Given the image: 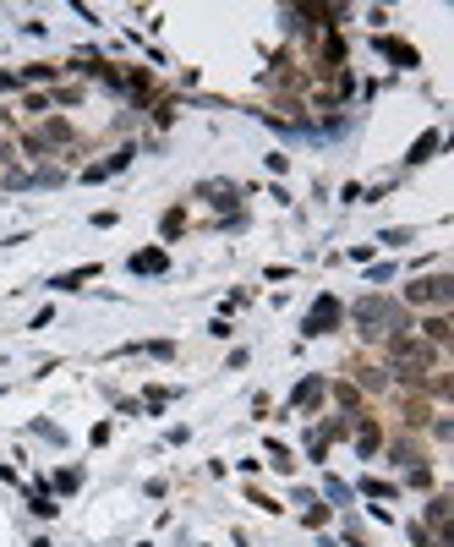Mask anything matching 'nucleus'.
<instances>
[{
    "mask_svg": "<svg viewBox=\"0 0 454 547\" xmlns=\"http://www.w3.org/2000/svg\"><path fill=\"white\" fill-rule=\"evenodd\" d=\"M164 268H170V257H164L159 246H148V252L132 257V274H164Z\"/></svg>",
    "mask_w": 454,
    "mask_h": 547,
    "instance_id": "5",
    "label": "nucleus"
},
{
    "mask_svg": "<svg viewBox=\"0 0 454 547\" xmlns=\"http://www.w3.org/2000/svg\"><path fill=\"white\" fill-rule=\"evenodd\" d=\"M422 334H427L433 345H444V339H449V317H444V312H433L427 323H422Z\"/></svg>",
    "mask_w": 454,
    "mask_h": 547,
    "instance_id": "9",
    "label": "nucleus"
},
{
    "mask_svg": "<svg viewBox=\"0 0 454 547\" xmlns=\"http://www.w3.org/2000/svg\"><path fill=\"white\" fill-rule=\"evenodd\" d=\"M449 296H454V279H449V274H433V279L405 285V301H411V307H449Z\"/></svg>",
    "mask_w": 454,
    "mask_h": 547,
    "instance_id": "2",
    "label": "nucleus"
},
{
    "mask_svg": "<svg viewBox=\"0 0 454 547\" xmlns=\"http://www.w3.org/2000/svg\"><path fill=\"white\" fill-rule=\"evenodd\" d=\"M268 460H274V466H279V470H290V466H296V460H290V449H285V444H268Z\"/></svg>",
    "mask_w": 454,
    "mask_h": 547,
    "instance_id": "12",
    "label": "nucleus"
},
{
    "mask_svg": "<svg viewBox=\"0 0 454 547\" xmlns=\"http://www.w3.org/2000/svg\"><path fill=\"white\" fill-rule=\"evenodd\" d=\"M433 148H438V132H422V137H416V148H411V164L433 159Z\"/></svg>",
    "mask_w": 454,
    "mask_h": 547,
    "instance_id": "10",
    "label": "nucleus"
},
{
    "mask_svg": "<svg viewBox=\"0 0 454 547\" xmlns=\"http://www.w3.org/2000/svg\"><path fill=\"white\" fill-rule=\"evenodd\" d=\"M378 50L388 55V61H399V66H416V61H422V55H416L405 39H378Z\"/></svg>",
    "mask_w": 454,
    "mask_h": 547,
    "instance_id": "6",
    "label": "nucleus"
},
{
    "mask_svg": "<svg viewBox=\"0 0 454 547\" xmlns=\"http://www.w3.org/2000/svg\"><path fill=\"white\" fill-rule=\"evenodd\" d=\"M378 421H373V416H367V421H362V427H356V455H362V460H373V455H378Z\"/></svg>",
    "mask_w": 454,
    "mask_h": 547,
    "instance_id": "4",
    "label": "nucleus"
},
{
    "mask_svg": "<svg viewBox=\"0 0 454 547\" xmlns=\"http://www.w3.org/2000/svg\"><path fill=\"white\" fill-rule=\"evenodd\" d=\"M362 493H373V498H394V487H388V481H362Z\"/></svg>",
    "mask_w": 454,
    "mask_h": 547,
    "instance_id": "14",
    "label": "nucleus"
},
{
    "mask_svg": "<svg viewBox=\"0 0 454 547\" xmlns=\"http://www.w3.org/2000/svg\"><path fill=\"white\" fill-rule=\"evenodd\" d=\"M334 394H339V405H345V410H362V394L351 389V384H334Z\"/></svg>",
    "mask_w": 454,
    "mask_h": 547,
    "instance_id": "11",
    "label": "nucleus"
},
{
    "mask_svg": "<svg viewBox=\"0 0 454 547\" xmlns=\"http://www.w3.org/2000/svg\"><path fill=\"white\" fill-rule=\"evenodd\" d=\"M88 279H99V263H82V268H72V274H61V279H55V290H82Z\"/></svg>",
    "mask_w": 454,
    "mask_h": 547,
    "instance_id": "8",
    "label": "nucleus"
},
{
    "mask_svg": "<svg viewBox=\"0 0 454 547\" xmlns=\"http://www.w3.org/2000/svg\"><path fill=\"white\" fill-rule=\"evenodd\" d=\"M356 323H362V334H367V339H383V334L405 328V317H399V307H394L388 296H367V301L356 307Z\"/></svg>",
    "mask_w": 454,
    "mask_h": 547,
    "instance_id": "1",
    "label": "nucleus"
},
{
    "mask_svg": "<svg viewBox=\"0 0 454 547\" xmlns=\"http://www.w3.org/2000/svg\"><path fill=\"white\" fill-rule=\"evenodd\" d=\"M334 328H339V301H334V296L312 301V312H306V334L317 339V334H334Z\"/></svg>",
    "mask_w": 454,
    "mask_h": 547,
    "instance_id": "3",
    "label": "nucleus"
},
{
    "mask_svg": "<svg viewBox=\"0 0 454 547\" xmlns=\"http://www.w3.org/2000/svg\"><path fill=\"white\" fill-rule=\"evenodd\" d=\"M317 399H323V378H302V384H296V394H290V405H296V410L317 405Z\"/></svg>",
    "mask_w": 454,
    "mask_h": 547,
    "instance_id": "7",
    "label": "nucleus"
},
{
    "mask_svg": "<svg viewBox=\"0 0 454 547\" xmlns=\"http://www.w3.org/2000/svg\"><path fill=\"white\" fill-rule=\"evenodd\" d=\"M181 225H186V214H181V208H170V214H164V235H175Z\"/></svg>",
    "mask_w": 454,
    "mask_h": 547,
    "instance_id": "13",
    "label": "nucleus"
}]
</instances>
